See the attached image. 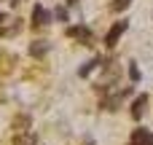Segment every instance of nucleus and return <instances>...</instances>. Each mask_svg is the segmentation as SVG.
<instances>
[{
  "label": "nucleus",
  "mask_w": 153,
  "mask_h": 145,
  "mask_svg": "<svg viewBox=\"0 0 153 145\" xmlns=\"http://www.w3.org/2000/svg\"><path fill=\"white\" fill-rule=\"evenodd\" d=\"M22 30L19 19L16 16H8V13H0V35H16Z\"/></svg>",
  "instance_id": "1"
},
{
  "label": "nucleus",
  "mask_w": 153,
  "mask_h": 145,
  "mask_svg": "<svg viewBox=\"0 0 153 145\" xmlns=\"http://www.w3.org/2000/svg\"><path fill=\"white\" fill-rule=\"evenodd\" d=\"M126 27H129V22H116V24L110 27V32L105 35V46H108V48H113V46L118 43V38L126 32Z\"/></svg>",
  "instance_id": "2"
},
{
  "label": "nucleus",
  "mask_w": 153,
  "mask_h": 145,
  "mask_svg": "<svg viewBox=\"0 0 153 145\" xmlns=\"http://www.w3.org/2000/svg\"><path fill=\"white\" fill-rule=\"evenodd\" d=\"M67 38H75V40H81L83 46H89L91 43V30L89 27H67Z\"/></svg>",
  "instance_id": "3"
},
{
  "label": "nucleus",
  "mask_w": 153,
  "mask_h": 145,
  "mask_svg": "<svg viewBox=\"0 0 153 145\" xmlns=\"http://www.w3.org/2000/svg\"><path fill=\"white\" fill-rule=\"evenodd\" d=\"M48 22H51V13H48L43 5H35V8H32V27L40 30V27H46Z\"/></svg>",
  "instance_id": "4"
},
{
  "label": "nucleus",
  "mask_w": 153,
  "mask_h": 145,
  "mask_svg": "<svg viewBox=\"0 0 153 145\" xmlns=\"http://www.w3.org/2000/svg\"><path fill=\"white\" fill-rule=\"evenodd\" d=\"M132 145H153V132H148V129H134L132 132Z\"/></svg>",
  "instance_id": "5"
},
{
  "label": "nucleus",
  "mask_w": 153,
  "mask_h": 145,
  "mask_svg": "<svg viewBox=\"0 0 153 145\" xmlns=\"http://www.w3.org/2000/svg\"><path fill=\"white\" fill-rule=\"evenodd\" d=\"M145 105H148V94H140V97L134 100V105H132V118H143Z\"/></svg>",
  "instance_id": "6"
},
{
  "label": "nucleus",
  "mask_w": 153,
  "mask_h": 145,
  "mask_svg": "<svg viewBox=\"0 0 153 145\" xmlns=\"http://www.w3.org/2000/svg\"><path fill=\"white\" fill-rule=\"evenodd\" d=\"M102 65H105V59H102V57H94L91 62H86V65H83V67L78 70V75H81V78H86V75H89V73H91L94 67H102Z\"/></svg>",
  "instance_id": "7"
},
{
  "label": "nucleus",
  "mask_w": 153,
  "mask_h": 145,
  "mask_svg": "<svg viewBox=\"0 0 153 145\" xmlns=\"http://www.w3.org/2000/svg\"><path fill=\"white\" fill-rule=\"evenodd\" d=\"M30 54H32V57H38V59H40V57H46V54H48V43H46V40H35V43L30 46Z\"/></svg>",
  "instance_id": "8"
},
{
  "label": "nucleus",
  "mask_w": 153,
  "mask_h": 145,
  "mask_svg": "<svg viewBox=\"0 0 153 145\" xmlns=\"http://www.w3.org/2000/svg\"><path fill=\"white\" fill-rule=\"evenodd\" d=\"M11 62H16V57H11V54H0V73H8V70H11Z\"/></svg>",
  "instance_id": "9"
},
{
  "label": "nucleus",
  "mask_w": 153,
  "mask_h": 145,
  "mask_svg": "<svg viewBox=\"0 0 153 145\" xmlns=\"http://www.w3.org/2000/svg\"><path fill=\"white\" fill-rule=\"evenodd\" d=\"M13 126H19V129H24V126H30V116H19V118L13 121Z\"/></svg>",
  "instance_id": "10"
},
{
  "label": "nucleus",
  "mask_w": 153,
  "mask_h": 145,
  "mask_svg": "<svg viewBox=\"0 0 153 145\" xmlns=\"http://www.w3.org/2000/svg\"><path fill=\"white\" fill-rule=\"evenodd\" d=\"M129 3H132V0H113V5H110V8H113V11H124Z\"/></svg>",
  "instance_id": "11"
},
{
  "label": "nucleus",
  "mask_w": 153,
  "mask_h": 145,
  "mask_svg": "<svg viewBox=\"0 0 153 145\" xmlns=\"http://www.w3.org/2000/svg\"><path fill=\"white\" fill-rule=\"evenodd\" d=\"M129 78H132V81H140V70H137V65L129 67Z\"/></svg>",
  "instance_id": "12"
},
{
  "label": "nucleus",
  "mask_w": 153,
  "mask_h": 145,
  "mask_svg": "<svg viewBox=\"0 0 153 145\" xmlns=\"http://www.w3.org/2000/svg\"><path fill=\"white\" fill-rule=\"evenodd\" d=\"M54 16H56L59 22H65V19H67V11H65V8H56V11H54Z\"/></svg>",
  "instance_id": "13"
},
{
  "label": "nucleus",
  "mask_w": 153,
  "mask_h": 145,
  "mask_svg": "<svg viewBox=\"0 0 153 145\" xmlns=\"http://www.w3.org/2000/svg\"><path fill=\"white\" fill-rule=\"evenodd\" d=\"M22 145H38V140H35V137H32V135H27V137H24V140H22Z\"/></svg>",
  "instance_id": "14"
},
{
  "label": "nucleus",
  "mask_w": 153,
  "mask_h": 145,
  "mask_svg": "<svg viewBox=\"0 0 153 145\" xmlns=\"http://www.w3.org/2000/svg\"><path fill=\"white\" fill-rule=\"evenodd\" d=\"M67 3H70V5H75V3H78V0H67Z\"/></svg>",
  "instance_id": "15"
}]
</instances>
